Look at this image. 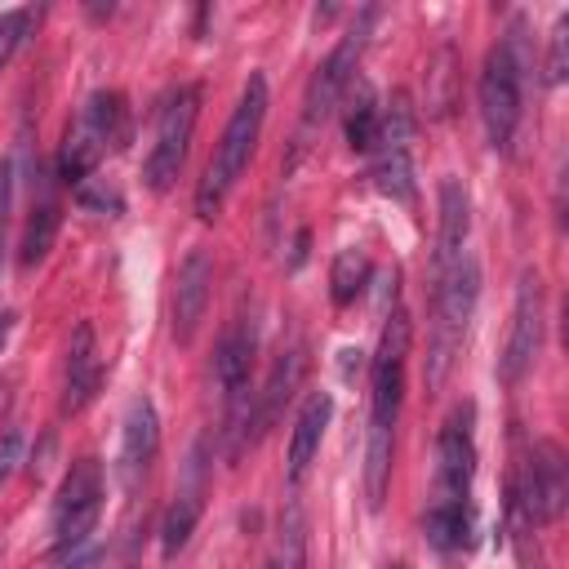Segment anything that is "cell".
I'll return each mask as SVG.
<instances>
[{"label":"cell","instance_id":"1","mask_svg":"<svg viewBox=\"0 0 569 569\" xmlns=\"http://www.w3.org/2000/svg\"><path fill=\"white\" fill-rule=\"evenodd\" d=\"M267 76H249L244 80V93H240V102H236V111H231V120H227V129H222V138H218V147H213V156H209V164H204V178H200V187H196V218H204V222H213L218 213H222V204H227V196H231V187H236V178L249 169V160H253V147H258V138H262V120H267Z\"/></svg>","mask_w":569,"mask_h":569},{"label":"cell","instance_id":"2","mask_svg":"<svg viewBox=\"0 0 569 569\" xmlns=\"http://www.w3.org/2000/svg\"><path fill=\"white\" fill-rule=\"evenodd\" d=\"M480 298V267L471 253H462L431 289V347H427V387L436 391L453 365V351L476 316Z\"/></svg>","mask_w":569,"mask_h":569},{"label":"cell","instance_id":"3","mask_svg":"<svg viewBox=\"0 0 569 569\" xmlns=\"http://www.w3.org/2000/svg\"><path fill=\"white\" fill-rule=\"evenodd\" d=\"M409 311H391L378 338V351L369 360V431L396 436L400 400H405V360H409Z\"/></svg>","mask_w":569,"mask_h":569},{"label":"cell","instance_id":"4","mask_svg":"<svg viewBox=\"0 0 569 569\" xmlns=\"http://www.w3.org/2000/svg\"><path fill=\"white\" fill-rule=\"evenodd\" d=\"M120 116H124L120 93H93V98L80 107V116L67 124L62 147H58V178H62V182H76V187H80V182L98 169L107 142L120 138Z\"/></svg>","mask_w":569,"mask_h":569},{"label":"cell","instance_id":"5","mask_svg":"<svg viewBox=\"0 0 569 569\" xmlns=\"http://www.w3.org/2000/svg\"><path fill=\"white\" fill-rule=\"evenodd\" d=\"M196 116H200V89L196 84H178L160 116H156V142L147 151V164H142V178L151 191H169L187 164V147H191V133H196Z\"/></svg>","mask_w":569,"mask_h":569},{"label":"cell","instance_id":"6","mask_svg":"<svg viewBox=\"0 0 569 569\" xmlns=\"http://www.w3.org/2000/svg\"><path fill=\"white\" fill-rule=\"evenodd\" d=\"M365 36H369V13L329 49V58L311 71L307 80V98H302V124H298V151L307 147V138L333 116V107L342 102V93L351 89V76H356V62L365 53Z\"/></svg>","mask_w":569,"mask_h":569},{"label":"cell","instance_id":"7","mask_svg":"<svg viewBox=\"0 0 569 569\" xmlns=\"http://www.w3.org/2000/svg\"><path fill=\"white\" fill-rule=\"evenodd\" d=\"M520 102H525V76L507 58V49L493 44L485 53V67H480V120H485L493 151L511 147L516 124H520Z\"/></svg>","mask_w":569,"mask_h":569},{"label":"cell","instance_id":"8","mask_svg":"<svg viewBox=\"0 0 569 569\" xmlns=\"http://www.w3.org/2000/svg\"><path fill=\"white\" fill-rule=\"evenodd\" d=\"M98 511H102V467H98V458H80L62 476V489H58V502H53V547H58V556L89 542V533L98 525Z\"/></svg>","mask_w":569,"mask_h":569},{"label":"cell","instance_id":"9","mask_svg":"<svg viewBox=\"0 0 569 569\" xmlns=\"http://www.w3.org/2000/svg\"><path fill=\"white\" fill-rule=\"evenodd\" d=\"M476 480V436H471V405L453 409L436 436V493L440 507H471Z\"/></svg>","mask_w":569,"mask_h":569},{"label":"cell","instance_id":"10","mask_svg":"<svg viewBox=\"0 0 569 569\" xmlns=\"http://www.w3.org/2000/svg\"><path fill=\"white\" fill-rule=\"evenodd\" d=\"M565 498H569L565 453L556 440H538L516 485V511L529 525H556L565 516Z\"/></svg>","mask_w":569,"mask_h":569},{"label":"cell","instance_id":"11","mask_svg":"<svg viewBox=\"0 0 569 569\" xmlns=\"http://www.w3.org/2000/svg\"><path fill=\"white\" fill-rule=\"evenodd\" d=\"M542 351V276L533 267L520 271V284H516V311H511V329H507V347L498 356V378L507 387H516L529 365L538 360Z\"/></svg>","mask_w":569,"mask_h":569},{"label":"cell","instance_id":"12","mask_svg":"<svg viewBox=\"0 0 569 569\" xmlns=\"http://www.w3.org/2000/svg\"><path fill=\"white\" fill-rule=\"evenodd\" d=\"M209 293H213V258L209 249H187V258L178 262L173 276V342L191 347L200 333V320L209 311Z\"/></svg>","mask_w":569,"mask_h":569},{"label":"cell","instance_id":"13","mask_svg":"<svg viewBox=\"0 0 569 569\" xmlns=\"http://www.w3.org/2000/svg\"><path fill=\"white\" fill-rule=\"evenodd\" d=\"M249 365H253V325L240 320V325H231L222 333L218 356H213V373H218L231 427L240 422V405H253V396H249Z\"/></svg>","mask_w":569,"mask_h":569},{"label":"cell","instance_id":"14","mask_svg":"<svg viewBox=\"0 0 569 569\" xmlns=\"http://www.w3.org/2000/svg\"><path fill=\"white\" fill-rule=\"evenodd\" d=\"M467 231H471V200L458 178L440 182V231H436V258H431V280H440L462 253H467Z\"/></svg>","mask_w":569,"mask_h":569},{"label":"cell","instance_id":"15","mask_svg":"<svg viewBox=\"0 0 569 569\" xmlns=\"http://www.w3.org/2000/svg\"><path fill=\"white\" fill-rule=\"evenodd\" d=\"M102 382V365H98V338H93V325L80 320L71 329V342H67V373H62V413H80L93 391Z\"/></svg>","mask_w":569,"mask_h":569},{"label":"cell","instance_id":"16","mask_svg":"<svg viewBox=\"0 0 569 569\" xmlns=\"http://www.w3.org/2000/svg\"><path fill=\"white\" fill-rule=\"evenodd\" d=\"M156 449H160V418H156V405L147 396H138L124 413V436H120V476H124V485H133L151 467Z\"/></svg>","mask_w":569,"mask_h":569},{"label":"cell","instance_id":"17","mask_svg":"<svg viewBox=\"0 0 569 569\" xmlns=\"http://www.w3.org/2000/svg\"><path fill=\"white\" fill-rule=\"evenodd\" d=\"M329 418H333V400H329V391H316V396H307V405L298 409V418H293V431H289V480H293V485L307 476L311 458L320 453V440H325V427H329Z\"/></svg>","mask_w":569,"mask_h":569},{"label":"cell","instance_id":"18","mask_svg":"<svg viewBox=\"0 0 569 569\" xmlns=\"http://www.w3.org/2000/svg\"><path fill=\"white\" fill-rule=\"evenodd\" d=\"M427 116L431 120H445L453 107H458V49L453 44H440L427 62Z\"/></svg>","mask_w":569,"mask_h":569},{"label":"cell","instance_id":"19","mask_svg":"<svg viewBox=\"0 0 569 569\" xmlns=\"http://www.w3.org/2000/svg\"><path fill=\"white\" fill-rule=\"evenodd\" d=\"M298 373H302V356H298V351H284V356L271 365L267 387H262V396L253 400V427H258V431H267V427L280 418V405H284L289 391L298 387Z\"/></svg>","mask_w":569,"mask_h":569},{"label":"cell","instance_id":"20","mask_svg":"<svg viewBox=\"0 0 569 569\" xmlns=\"http://www.w3.org/2000/svg\"><path fill=\"white\" fill-rule=\"evenodd\" d=\"M53 236H58V200L44 191L36 204H31V218L22 227V244H18V262L22 267H40L53 249Z\"/></svg>","mask_w":569,"mask_h":569},{"label":"cell","instance_id":"21","mask_svg":"<svg viewBox=\"0 0 569 569\" xmlns=\"http://www.w3.org/2000/svg\"><path fill=\"white\" fill-rule=\"evenodd\" d=\"M422 533L436 551H458L471 542V507H440L431 502L422 516Z\"/></svg>","mask_w":569,"mask_h":569},{"label":"cell","instance_id":"22","mask_svg":"<svg viewBox=\"0 0 569 569\" xmlns=\"http://www.w3.org/2000/svg\"><path fill=\"white\" fill-rule=\"evenodd\" d=\"M196 520H200V493H196V489H182V493L169 502L164 520H160V551H164V560H173V556L191 542Z\"/></svg>","mask_w":569,"mask_h":569},{"label":"cell","instance_id":"23","mask_svg":"<svg viewBox=\"0 0 569 569\" xmlns=\"http://www.w3.org/2000/svg\"><path fill=\"white\" fill-rule=\"evenodd\" d=\"M373 187L391 200H413V164H409V147H378L373 160Z\"/></svg>","mask_w":569,"mask_h":569},{"label":"cell","instance_id":"24","mask_svg":"<svg viewBox=\"0 0 569 569\" xmlns=\"http://www.w3.org/2000/svg\"><path fill=\"white\" fill-rule=\"evenodd\" d=\"M365 284H369V258H365L360 249H342V253L333 258V271H329V293H333V302H338V307L356 302V298L365 293Z\"/></svg>","mask_w":569,"mask_h":569},{"label":"cell","instance_id":"25","mask_svg":"<svg viewBox=\"0 0 569 569\" xmlns=\"http://www.w3.org/2000/svg\"><path fill=\"white\" fill-rule=\"evenodd\" d=\"M378 133H382L378 107H373V98L360 89V102L347 111V142H351V151H378Z\"/></svg>","mask_w":569,"mask_h":569},{"label":"cell","instance_id":"26","mask_svg":"<svg viewBox=\"0 0 569 569\" xmlns=\"http://www.w3.org/2000/svg\"><path fill=\"white\" fill-rule=\"evenodd\" d=\"M565 76H569V18H560L547 40V84H560Z\"/></svg>","mask_w":569,"mask_h":569},{"label":"cell","instance_id":"27","mask_svg":"<svg viewBox=\"0 0 569 569\" xmlns=\"http://www.w3.org/2000/svg\"><path fill=\"white\" fill-rule=\"evenodd\" d=\"M27 31H31V9H9V13H0V71H4V62L13 58V49L22 44Z\"/></svg>","mask_w":569,"mask_h":569},{"label":"cell","instance_id":"28","mask_svg":"<svg viewBox=\"0 0 569 569\" xmlns=\"http://www.w3.org/2000/svg\"><path fill=\"white\" fill-rule=\"evenodd\" d=\"M18 462H22V431L18 427H4L0 431V485L18 471Z\"/></svg>","mask_w":569,"mask_h":569},{"label":"cell","instance_id":"29","mask_svg":"<svg viewBox=\"0 0 569 569\" xmlns=\"http://www.w3.org/2000/svg\"><path fill=\"white\" fill-rule=\"evenodd\" d=\"M9 209H13V160H0V249H4Z\"/></svg>","mask_w":569,"mask_h":569},{"label":"cell","instance_id":"30","mask_svg":"<svg viewBox=\"0 0 569 569\" xmlns=\"http://www.w3.org/2000/svg\"><path fill=\"white\" fill-rule=\"evenodd\" d=\"M76 200H80V204H89V209H102V213H120V196H116V191H107V187H102V191H93V187H84V182H80V187H76Z\"/></svg>","mask_w":569,"mask_h":569},{"label":"cell","instance_id":"31","mask_svg":"<svg viewBox=\"0 0 569 569\" xmlns=\"http://www.w3.org/2000/svg\"><path fill=\"white\" fill-rule=\"evenodd\" d=\"M387 569H405V565H387Z\"/></svg>","mask_w":569,"mask_h":569},{"label":"cell","instance_id":"32","mask_svg":"<svg viewBox=\"0 0 569 569\" xmlns=\"http://www.w3.org/2000/svg\"><path fill=\"white\" fill-rule=\"evenodd\" d=\"M271 569H280V565H271Z\"/></svg>","mask_w":569,"mask_h":569}]
</instances>
